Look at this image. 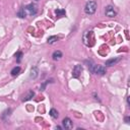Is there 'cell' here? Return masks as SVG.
Here are the masks:
<instances>
[{"label": "cell", "instance_id": "1", "mask_svg": "<svg viewBox=\"0 0 130 130\" xmlns=\"http://www.w3.org/2000/svg\"><path fill=\"white\" fill-rule=\"evenodd\" d=\"M89 69L92 73H94V74H99V75H104L106 73V68L102 66V65H96L93 64L92 61H90L89 63Z\"/></svg>", "mask_w": 130, "mask_h": 130}, {"label": "cell", "instance_id": "2", "mask_svg": "<svg viewBox=\"0 0 130 130\" xmlns=\"http://www.w3.org/2000/svg\"><path fill=\"white\" fill-rule=\"evenodd\" d=\"M98 8V5H97V2L92 0V1H89L88 3L85 4V7H84V11L86 14H93L96 12Z\"/></svg>", "mask_w": 130, "mask_h": 130}, {"label": "cell", "instance_id": "3", "mask_svg": "<svg viewBox=\"0 0 130 130\" xmlns=\"http://www.w3.org/2000/svg\"><path fill=\"white\" fill-rule=\"evenodd\" d=\"M24 10H25V13L29 14V15H35L37 13L38 9H37V5L36 4H29L28 6L24 7Z\"/></svg>", "mask_w": 130, "mask_h": 130}, {"label": "cell", "instance_id": "4", "mask_svg": "<svg viewBox=\"0 0 130 130\" xmlns=\"http://www.w3.org/2000/svg\"><path fill=\"white\" fill-rule=\"evenodd\" d=\"M105 13H106V15L109 16V17H114V16H116V14H117L116 10L114 9V7L112 6V5H108V6L106 7Z\"/></svg>", "mask_w": 130, "mask_h": 130}, {"label": "cell", "instance_id": "5", "mask_svg": "<svg viewBox=\"0 0 130 130\" xmlns=\"http://www.w3.org/2000/svg\"><path fill=\"white\" fill-rule=\"evenodd\" d=\"M81 70H82L81 65H75L74 68H73V71H72V75H73V77L77 78V77L79 76V74L81 73Z\"/></svg>", "mask_w": 130, "mask_h": 130}, {"label": "cell", "instance_id": "6", "mask_svg": "<svg viewBox=\"0 0 130 130\" xmlns=\"http://www.w3.org/2000/svg\"><path fill=\"white\" fill-rule=\"evenodd\" d=\"M62 124H63V127H64L65 129H70V128H72V121L69 119V118L63 119Z\"/></svg>", "mask_w": 130, "mask_h": 130}, {"label": "cell", "instance_id": "7", "mask_svg": "<svg viewBox=\"0 0 130 130\" xmlns=\"http://www.w3.org/2000/svg\"><path fill=\"white\" fill-rule=\"evenodd\" d=\"M38 75H39V69L37 67H33L32 70H31L30 77L33 78V79H35V78H37V77H38Z\"/></svg>", "mask_w": 130, "mask_h": 130}, {"label": "cell", "instance_id": "8", "mask_svg": "<svg viewBox=\"0 0 130 130\" xmlns=\"http://www.w3.org/2000/svg\"><path fill=\"white\" fill-rule=\"evenodd\" d=\"M119 61V58H112L106 61V66H113Z\"/></svg>", "mask_w": 130, "mask_h": 130}, {"label": "cell", "instance_id": "9", "mask_svg": "<svg viewBox=\"0 0 130 130\" xmlns=\"http://www.w3.org/2000/svg\"><path fill=\"white\" fill-rule=\"evenodd\" d=\"M52 57H53V60H59L61 59L62 57V52L61 51H55L53 55H52Z\"/></svg>", "mask_w": 130, "mask_h": 130}, {"label": "cell", "instance_id": "10", "mask_svg": "<svg viewBox=\"0 0 130 130\" xmlns=\"http://www.w3.org/2000/svg\"><path fill=\"white\" fill-rule=\"evenodd\" d=\"M35 96V93L33 92V91H30L29 93H28V94L25 96L23 99H22V101L23 102H27V101H30V100H32V98Z\"/></svg>", "mask_w": 130, "mask_h": 130}, {"label": "cell", "instance_id": "11", "mask_svg": "<svg viewBox=\"0 0 130 130\" xmlns=\"http://www.w3.org/2000/svg\"><path fill=\"white\" fill-rule=\"evenodd\" d=\"M49 114H50V116H51L52 118H57V117H58V112H57L56 109H51Z\"/></svg>", "mask_w": 130, "mask_h": 130}, {"label": "cell", "instance_id": "12", "mask_svg": "<svg viewBox=\"0 0 130 130\" xmlns=\"http://www.w3.org/2000/svg\"><path fill=\"white\" fill-rule=\"evenodd\" d=\"M20 72V67L19 66H16V67H14L12 70H11V74L13 75V76H15V75H17Z\"/></svg>", "mask_w": 130, "mask_h": 130}, {"label": "cell", "instance_id": "13", "mask_svg": "<svg viewBox=\"0 0 130 130\" xmlns=\"http://www.w3.org/2000/svg\"><path fill=\"white\" fill-rule=\"evenodd\" d=\"M17 15H19V17H21V19H23V17H25V15H27V13H25L24 8H20V9L19 10V12H17Z\"/></svg>", "mask_w": 130, "mask_h": 130}, {"label": "cell", "instance_id": "14", "mask_svg": "<svg viewBox=\"0 0 130 130\" xmlns=\"http://www.w3.org/2000/svg\"><path fill=\"white\" fill-rule=\"evenodd\" d=\"M57 40H58V37H56V36H52V37L48 38V43H49V44H53V43H55Z\"/></svg>", "mask_w": 130, "mask_h": 130}, {"label": "cell", "instance_id": "15", "mask_svg": "<svg viewBox=\"0 0 130 130\" xmlns=\"http://www.w3.org/2000/svg\"><path fill=\"white\" fill-rule=\"evenodd\" d=\"M15 57H16V61L17 62H20L21 61V58H22V53L21 52H17L15 54Z\"/></svg>", "mask_w": 130, "mask_h": 130}, {"label": "cell", "instance_id": "16", "mask_svg": "<svg viewBox=\"0 0 130 130\" xmlns=\"http://www.w3.org/2000/svg\"><path fill=\"white\" fill-rule=\"evenodd\" d=\"M55 12H56L57 16H62V15L65 14V10H64V9H56Z\"/></svg>", "mask_w": 130, "mask_h": 130}, {"label": "cell", "instance_id": "17", "mask_svg": "<svg viewBox=\"0 0 130 130\" xmlns=\"http://www.w3.org/2000/svg\"><path fill=\"white\" fill-rule=\"evenodd\" d=\"M49 82V80L48 81H46V82H44V83H43L42 85H41V89H40V91H44L45 90V88H46V85H47V83Z\"/></svg>", "mask_w": 130, "mask_h": 130}, {"label": "cell", "instance_id": "18", "mask_svg": "<svg viewBox=\"0 0 130 130\" xmlns=\"http://www.w3.org/2000/svg\"><path fill=\"white\" fill-rule=\"evenodd\" d=\"M129 120H130V118H129V117H126V118H125V121H126L127 123H129Z\"/></svg>", "mask_w": 130, "mask_h": 130}, {"label": "cell", "instance_id": "19", "mask_svg": "<svg viewBox=\"0 0 130 130\" xmlns=\"http://www.w3.org/2000/svg\"><path fill=\"white\" fill-rule=\"evenodd\" d=\"M36 1H38V0H36Z\"/></svg>", "mask_w": 130, "mask_h": 130}]
</instances>
